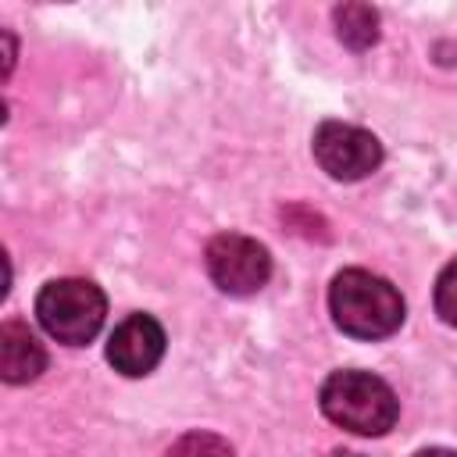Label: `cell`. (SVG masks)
Returning a JSON list of instances; mask_svg holds the SVG:
<instances>
[{"label":"cell","instance_id":"obj_2","mask_svg":"<svg viewBox=\"0 0 457 457\" xmlns=\"http://www.w3.org/2000/svg\"><path fill=\"white\" fill-rule=\"evenodd\" d=\"M321 411L353 436H386L396 425L400 400L371 371H332L321 386Z\"/></svg>","mask_w":457,"mask_h":457},{"label":"cell","instance_id":"obj_1","mask_svg":"<svg viewBox=\"0 0 457 457\" xmlns=\"http://www.w3.org/2000/svg\"><path fill=\"white\" fill-rule=\"evenodd\" d=\"M328 311L332 321L353 339H386L403 325L400 289L364 268H346L332 278Z\"/></svg>","mask_w":457,"mask_h":457},{"label":"cell","instance_id":"obj_8","mask_svg":"<svg viewBox=\"0 0 457 457\" xmlns=\"http://www.w3.org/2000/svg\"><path fill=\"white\" fill-rule=\"evenodd\" d=\"M336 36L350 50H368L378 39V11L368 4H343L336 7Z\"/></svg>","mask_w":457,"mask_h":457},{"label":"cell","instance_id":"obj_11","mask_svg":"<svg viewBox=\"0 0 457 457\" xmlns=\"http://www.w3.org/2000/svg\"><path fill=\"white\" fill-rule=\"evenodd\" d=\"M414 457H457L453 450H443V446H428V450H418Z\"/></svg>","mask_w":457,"mask_h":457},{"label":"cell","instance_id":"obj_10","mask_svg":"<svg viewBox=\"0 0 457 457\" xmlns=\"http://www.w3.org/2000/svg\"><path fill=\"white\" fill-rule=\"evenodd\" d=\"M436 314L457 328V261H450L436 278Z\"/></svg>","mask_w":457,"mask_h":457},{"label":"cell","instance_id":"obj_4","mask_svg":"<svg viewBox=\"0 0 457 457\" xmlns=\"http://www.w3.org/2000/svg\"><path fill=\"white\" fill-rule=\"evenodd\" d=\"M207 275L214 278V286L228 296H250L257 293L268 275H271V257L268 250L239 232H221L207 243Z\"/></svg>","mask_w":457,"mask_h":457},{"label":"cell","instance_id":"obj_12","mask_svg":"<svg viewBox=\"0 0 457 457\" xmlns=\"http://www.w3.org/2000/svg\"><path fill=\"white\" fill-rule=\"evenodd\" d=\"M325 457H364V453H353V450H332V453H325Z\"/></svg>","mask_w":457,"mask_h":457},{"label":"cell","instance_id":"obj_7","mask_svg":"<svg viewBox=\"0 0 457 457\" xmlns=\"http://www.w3.org/2000/svg\"><path fill=\"white\" fill-rule=\"evenodd\" d=\"M43 368H46V350L29 332V325L4 321L0 325V378L11 386H21V382L39 378Z\"/></svg>","mask_w":457,"mask_h":457},{"label":"cell","instance_id":"obj_6","mask_svg":"<svg viewBox=\"0 0 457 457\" xmlns=\"http://www.w3.org/2000/svg\"><path fill=\"white\" fill-rule=\"evenodd\" d=\"M164 357V328L150 314H129L107 339V361L114 371L139 378L150 375Z\"/></svg>","mask_w":457,"mask_h":457},{"label":"cell","instance_id":"obj_3","mask_svg":"<svg viewBox=\"0 0 457 457\" xmlns=\"http://www.w3.org/2000/svg\"><path fill=\"white\" fill-rule=\"evenodd\" d=\"M107 314V296L89 278H54L36 296V318L57 343H89Z\"/></svg>","mask_w":457,"mask_h":457},{"label":"cell","instance_id":"obj_9","mask_svg":"<svg viewBox=\"0 0 457 457\" xmlns=\"http://www.w3.org/2000/svg\"><path fill=\"white\" fill-rule=\"evenodd\" d=\"M168 457H236V450L214 432H186L171 443Z\"/></svg>","mask_w":457,"mask_h":457},{"label":"cell","instance_id":"obj_5","mask_svg":"<svg viewBox=\"0 0 457 457\" xmlns=\"http://www.w3.org/2000/svg\"><path fill=\"white\" fill-rule=\"evenodd\" d=\"M314 161L332 179L357 182V179H368L382 164V143L361 125L321 121L314 132Z\"/></svg>","mask_w":457,"mask_h":457}]
</instances>
